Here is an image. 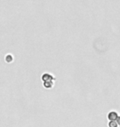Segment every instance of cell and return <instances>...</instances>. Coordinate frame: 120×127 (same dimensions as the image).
I'll use <instances>...</instances> for the list:
<instances>
[{
	"label": "cell",
	"mask_w": 120,
	"mask_h": 127,
	"mask_svg": "<svg viewBox=\"0 0 120 127\" xmlns=\"http://www.w3.org/2000/svg\"><path fill=\"white\" fill-rule=\"evenodd\" d=\"M109 127H117V124L115 122H110L109 123Z\"/></svg>",
	"instance_id": "1"
}]
</instances>
